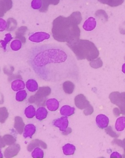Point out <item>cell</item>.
Listing matches in <instances>:
<instances>
[{"label": "cell", "instance_id": "obj_1", "mask_svg": "<svg viewBox=\"0 0 125 158\" xmlns=\"http://www.w3.org/2000/svg\"><path fill=\"white\" fill-rule=\"evenodd\" d=\"M28 62L39 78L58 83L76 78L78 69L70 51L60 44L36 45L30 50Z\"/></svg>", "mask_w": 125, "mask_h": 158}, {"label": "cell", "instance_id": "obj_2", "mask_svg": "<svg viewBox=\"0 0 125 158\" xmlns=\"http://www.w3.org/2000/svg\"><path fill=\"white\" fill-rule=\"evenodd\" d=\"M80 29L69 17H58L53 22L52 34L59 42L69 43L79 39Z\"/></svg>", "mask_w": 125, "mask_h": 158}, {"label": "cell", "instance_id": "obj_3", "mask_svg": "<svg viewBox=\"0 0 125 158\" xmlns=\"http://www.w3.org/2000/svg\"><path fill=\"white\" fill-rule=\"evenodd\" d=\"M67 45L74 53L77 58L84 59L85 54L89 51V49L95 47L94 44L88 40L78 39L69 43Z\"/></svg>", "mask_w": 125, "mask_h": 158}, {"label": "cell", "instance_id": "obj_4", "mask_svg": "<svg viewBox=\"0 0 125 158\" xmlns=\"http://www.w3.org/2000/svg\"><path fill=\"white\" fill-rule=\"evenodd\" d=\"M50 38V35L48 33L44 32H37L29 36L28 40L33 43H39L48 40Z\"/></svg>", "mask_w": 125, "mask_h": 158}, {"label": "cell", "instance_id": "obj_5", "mask_svg": "<svg viewBox=\"0 0 125 158\" xmlns=\"http://www.w3.org/2000/svg\"><path fill=\"white\" fill-rule=\"evenodd\" d=\"M21 147L19 144L14 143L10 145L6 149L4 152V156L6 158H12L16 156L20 151Z\"/></svg>", "mask_w": 125, "mask_h": 158}, {"label": "cell", "instance_id": "obj_6", "mask_svg": "<svg viewBox=\"0 0 125 158\" xmlns=\"http://www.w3.org/2000/svg\"><path fill=\"white\" fill-rule=\"evenodd\" d=\"M96 125L100 129H105L108 127L110 123V119L105 114H100L97 115L95 118Z\"/></svg>", "mask_w": 125, "mask_h": 158}, {"label": "cell", "instance_id": "obj_7", "mask_svg": "<svg viewBox=\"0 0 125 158\" xmlns=\"http://www.w3.org/2000/svg\"><path fill=\"white\" fill-rule=\"evenodd\" d=\"M53 124L55 127H58L60 131L62 132L65 131L68 128L69 126V120L67 117H62L60 118L54 120L53 122Z\"/></svg>", "mask_w": 125, "mask_h": 158}, {"label": "cell", "instance_id": "obj_8", "mask_svg": "<svg viewBox=\"0 0 125 158\" xmlns=\"http://www.w3.org/2000/svg\"><path fill=\"white\" fill-rule=\"evenodd\" d=\"M12 7V0H0V18L4 16L5 13Z\"/></svg>", "mask_w": 125, "mask_h": 158}, {"label": "cell", "instance_id": "obj_9", "mask_svg": "<svg viewBox=\"0 0 125 158\" xmlns=\"http://www.w3.org/2000/svg\"><path fill=\"white\" fill-rule=\"evenodd\" d=\"M97 23L94 18L93 17H89L85 20L83 25V29L87 31H91L96 27Z\"/></svg>", "mask_w": 125, "mask_h": 158}, {"label": "cell", "instance_id": "obj_10", "mask_svg": "<svg viewBox=\"0 0 125 158\" xmlns=\"http://www.w3.org/2000/svg\"><path fill=\"white\" fill-rule=\"evenodd\" d=\"M46 100L47 97H42L35 94L28 99V102L31 104H35L37 106H46L45 102Z\"/></svg>", "mask_w": 125, "mask_h": 158}, {"label": "cell", "instance_id": "obj_11", "mask_svg": "<svg viewBox=\"0 0 125 158\" xmlns=\"http://www.w3.org/2000/svg\"><path fill=\"white\" fill-rule=\"evenodd\" d=\"M41 147L44 149L47 148V145L43 141L39 139H34L29 143L27 147V149L29 152L32 151L35 148Z\"/></svg>", "mask_w": 125, "mask_h": 158}, {"label": "cell", "instance_id": "obj_12", "mask_svg": "<svg viewBox=\"0 0 125 158\" xmlns=\"http://www.w3.org/2000/svg\"><path fill=\"white\" fill-rule=\"evenodd\" d=\"M14 128H15L17 131L20 134H22L25 128V123H23L21 117L17 116L15 118Z\"/></svg>", "mask_w": 125, "mask_h": 158}, {"label": "cell", "instance_id": "obj_13", "mask_svg": "<svg viewBox=\"0 0 125 158\" xmlns=\"http://www.w3.org/2000/svg\"><path fill=\"white\" fill-rule=\"evenodd\" d=\"M36 132V127L32 124H27L24 128L23 136L25 138H31Z\"/></svg>", "mask_w": 125, "mask_h": 158}, {"label": "cell", "instance_id": "obj_14", "mask_svg": "<svg viewBox=\"0 0 125 158\" xmlns=\"http://www.w3.org/2000/svg\"><path fill=\"white\" fill-rule=\"evenodd\" d=\"M27 30V27H19L16 32L15 39L20 40L22 43L25 44L26 42V39L24 36H25V34H26Z\"/></svg>", "mask_w": 125, "mask_h": 158}, {"label": "cell", "instance_id": "obj_15", "mask_svg": "<svg viewBox=\"0 0 125 158\" xmlns=\"http://www.w3.org/2000/svg\"><path fill=\"white\" fill-rule=\"evenodd\" d=\"M46 106L49 110L55 111L59 107V102L56 99H50L46 102Z\"/></svg>", "mask_w": 125, "mask_h": 158}, {"label": "cell", "instance_id": "obj_16", "mask_svg": "<svg viewBox=\"0 0 125 158\" xmlns=\"http://www.w3.org/2000/svg\"><path fill=\"white\" fill-rule=\"evenodd\" d=\"M74 112H75V108L67 105L62 106L60 109V113L63 116H70L74 114Z\"/></svg>", "mask_w": 125, "mask_h": 158}, {"label": "cell", "instance_id": "obj_17", "mask_svg": "<svg viewBox=\"0 0 125 158\" xmlns=\"http://www.w3.org/2000/svg\"><path fill=\"white\" fill-rule=\"evenodd\" d=\"M115 128L118 132H122L125 129V117L118 118L116 120Z\"/></svg>", "mask_w": 125, "mask_h": 158}, {"label": "cell", "instance_id": "obj_18", "mask_svg": "<svg viewBox=\"0 0 125 158\" xmlns=\"http://www.w3.org/2000/svg\"><path fill=\"white\" fill-rule=\"evenodd\" d=\"M43 6L40 10L41 12L48 11L49 5H57L60 2V0H42Z\"/></svg>", "mask_w": 125, "mask_h": 158}, {"label": "cell", "instance_id": "obj_19", "mask_svg": "<svg viewBox=\"0 0 125 158\" xmlns=\"http://www.w3.org/2000/svg\"><path fill=\"white\" fill-rule=\"evenodd\" d=\"M76 148L74 145L70 143H67L63 147L64 154L67 156L73 155L75 153Z\"/></svg>", "mask_w": 125, "mask_h": 158}, {"label": "cell", "instance_id": "obj_20", "mask_svg": "<svg viewBox=\"0 0 125 158\" xmlns=\"http://www.w3.org/2000/svg\"><path fill=\"white\" fill-rule=\"evenodd\" d=\"M25 83L21 80L14 81L11 84V88L14 91H18L25 89Z\"/></svg>", "mask_w": 125, "mask_h": 158}, {"label": "cell", "instance_id": "obj_21", "mask_svg": "<svg viewBox=\"0 0 125 158\" xmlns=\"http://www.w3.org/2000/svg\"><path fill=\"white\" fill-rule=\"evenodd\" d=\"M26 87L30 92H35L38 89V85L33 79H29L27 81Z\"/></svg>", "mask_w": 125, "mask_h": 158}, {"label": "cell", "instance_id": "obj_22", "mask_svg": "<svg viewBox=\"0 0 125 158\" xmlns=\"http://www.w3.org/2000/svg\"><path fill=\"white\" fill-rule=\"evenodd\" d=\"M48 111L47 109L44 107H40L37 110L36 112V118L40 121L44 120L47 118L48 115Z\"/></svg>", "mask_w": 125, "mask_h": 158}, {"label": "cell", "instance_id": "obj_23", "mask_svg": "<svg viewBox=\"0 0 125 158\" xmlns=\"http://www.w3.org/2000/svg\"><path fill=\"white\" fill-rule=\"evenodd\" d=\"M101 3L106 4L111 7H115L123 4L124 0H98Z\"/></svg>", "mask_w": 125, "mask_h": 158}, {"label": "cell", "instance_id": "obj_24", "mask_svg": "<svg viewBox=\"0 0 125 158\" xmlns=\"http://www.w3.org/2000/svg\"><path fill=\"white\" fill-rule=\"evenodd\" d=\"M51 93V89L50 87H40L38 90L37 92L36 93V95L42 97H47L50 95Z\"/></svg>", "mask_w": 125, "mask_h": 158}, {"label": "cell", "instance_id": "obj_25", "mask_svg": "<svg viewBox=\"0 0 125 158\" xmlns=\"http://www.w3.org/2000/svg\"><path fill=\"white\" fill-rule=\"evenodd\" d=\"M69 17L71 19L73 22L76 24L79 25L82 20V15L80 12H74L72 13Z\"/></svg>", "mask_w": 125, "mask_h": 158}, {"label": "cell", "instance_id": "obj_26", "mask_svg": "<svg viewBox=\"0 0 125 158\" xmlns=\"http://www.w3.org/2000/svg\"><path fill=\"white\" fill-rule=\"evenodd\" d=\"M64 91L67 94H71L73 91L74 85L73 83L69 81H65L63 85Z\"/></svg>", "mask_w": 125, "mask_h": 158}, {"label": "cell", "instance_id": "obj_27", "mask_svg": "<svg viewBox=\"0 0 125 158\" xmlns=\"http://www.w3.org/2000/svg\"><path fill=\"white\" fill-rule=\"evenodd\" d=\"M7 27L6 28V31H12L13 30H15V28L17 27V22L16 20L10 18L8 19L7 21Z\"/></svg>", "mask_w": 125, "mask_h": 158}, {"label": "cell", "instance_id": "obj_28", "mask_svg": "<svg viewBox=\"0 0 125 158\" xmlns=\"http://www.w3.org/2000/svg\"><path fill=\"white\" fill-rule=\"evenodd\" d=\"M25 114L27 118H31L34 117L36 115V111L34 106H28L25 109Z\"/></svg>", "mask_w": 125, "mask_h": 158}, {"label": "cell", "instance_id": "obj_29", "mask_svg": "<svg viewBox=\"0 0 125 158\" xmlns=\"http://www.w3.org/2000/svg\"><path fill=\"white\" fill-rule=\"evenodd\" d=\"M8 115L9 114L6 107L0 108V123H4L8 118Z\"/></svg>", "mask_w": 125, "mask_h": 158}, {"label": "cell", "instance_id": "obj_30", "mask_svg": "<svg viewBox=\"0 0 125 158\" xmlns=\"http://www.w3.org/2000/svg\"><path fill=\"white\" fill-rule=\"evenodd\" d=\"M22 45V44L20 40L15 39L11 43L10 48L13 51H18L21 48Z\"/></svg>", "mask_w": 125, "mask_h": 158}, {"label": "cell", "instance_id": "obj_31", "mask_svg": "<svg viewBox=\"0 0 125 158\" xmlns=\"http://www.w3.org/2000/svg\"><path fill=\"white\" fill-rule=\"evenodd\" d=\"M2 139L4 141V143L6 145H10L14 144L15 143V139L14 138V137L9 134H6L2 137Z\"/></svg>", "mask_w": 125, "mask_h": 158}, {"label": "cell", "instance_id": "obj_32", "mask_svg": "<svg viewBox=\"0 0 125 158\" xmlns=\"http://www.w3.org/2000/svg\"><path fill=\"white\" fill-rule=\"evenodd\" d=\"M32 157L34 158H42L44 156V151L42 149L39 148H36L32 153Z\"/></svg>", "mask_w": 125, "mask_h": 158}, {"label": "cell", "instance_id": "obj_33", "mask_svg": "<svg viewBox=\"0 0 125 158\" xmlns=\"http://www.w3.org/2000/svg\"><path fill=\"white\" fill-rule=\"evenodd\" d=\"M12 39V37L11 34L10 33H7L5 35V38H4V40H1L0 41L1 43V45L3 49L6 50V45L7 44L10 42V41Z\"/></svg>", "mask_w": 125, "mask_h": 158}, {"label": "cell", "instance_id": "obj_34", "mask_svg": "<svg viewBox=\"0 0 125 158\" xmlns=\"http://www.w3.org/2000/svg\"><path fill=\"white\" fill-rule=\"evenodd\" d=\"M27 93L25 90L19 91L16 95V99L17 101L22 102L27 98Z\"/></svg>", "mask_w": 125, "mask_h": 158}, {"label": "cell", "instance_id": "obj_35", "mask_svg": "<svg viewBox=\"0 0 125 158\" xmlns=\"http://www.w3.org/2000/svg\"><path fill=\"white\" fill-rule=\"evenodd\" d=\"M31 6L33 9L40 10L43 6L42 0H32Z\"/></svg>", "mask_w": 125, "mask_h": 158}, {"label": "cell", "instance_id": "obj_36", "mask_svg": "<svg viewBox=\"0 0 125 158\" xmlns=\"http://www.w3.org/2000/svg\"><path fill=\"white\" fill-rule=\"evenodd\" d=\"M7 22L4 19L0 18V32H3L7 28Z\"/></svg>", "mask_w": 125, "mask_h": 158}, {"label": "cell", "instance_id": "obj_37", "mask_svg": "<svg viewBox=\"0 0 125 158\" xmlns=\"http://www.w3.org/2000/svg\"><path fill=\"white\" fill-rule=\"evenodd\" d=\"M110 158H122V155L121 154L118 152L115 151L114 152H112L110 156Z\"/></svg>", "mask_w": 125, "mask_h": 158}, {"label": "cell", "instance_id": "obj_38", "mask_svg": "<svg viewBox=\"0 0 125 158\" xmlns=\"http://www.w3.org/2000/svg\"><path fill=\"white\" fill-rule=\"evenodd\" d=\"M6 145V144H5L4 141H3L2 138L1 136H0V148H5Z\"/></svg>", "mask_w": 125, "mask_h": 158}, {"label": "cell", "instance_id": "obj_39", "mask_svg": "<svg viewBox=\"0 0 125 158\" xmlns=\"http://www.w3.org/2000/svg\"><path fill=\"white\" fill-rule=\"evenodd\" d=\"M71 129L70 128H68L67 130H65V131L63 132V134L65 135H67L69 134L71 132Z\"/></svg>", "mask_w": 125, "mask_h": 158}, {"label": "cell", "instance_id": "obj_40", "mask_svg": "<svg viewBox=\"0 0 125 158\" xmlns=\"http://www.w3.org/2000/svg\"><path fill=\"white\" fill-rule=\"evenodd\" d=\"M4 102V96L2 93H0V105L3 104Z\"/></svg>", "mask_w": 125, "mask_h": 158}, {"label": "cell", "instance_id": "obj_41", "mask_svg": "<svg viewBox=\"0 0 125 158\" xmlns=\"http://www.w3.org/2000/svg\"><path fill=\"white\" fill-rule=\"evenodd\" d=\"M122 72H123V73L125 74V63H124L122 67Z\"/></svg>", "mask_w": 125, "mask_h": 158}, {"label": "cell", "instance_id": "obj_42", "mask_svg": "<svg viewBox=\"0 0 125 158\" xmlns=\"http://www.w3.org/2000/svg\"><path fill=\"white\" fill-rule=\"evenodd\" d=\"M2 157H3V156H2V153L1 152V151L0 150V158H2Z\"/></svg>", "mask_w": 125, "mask_h": 158}]
</instances>
